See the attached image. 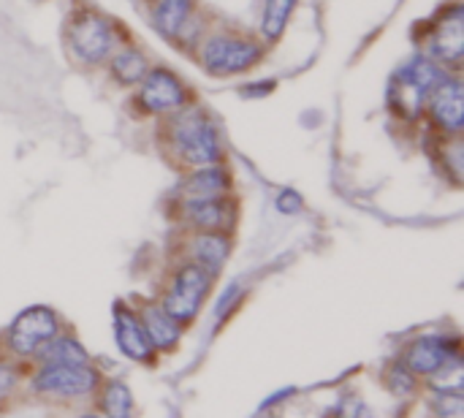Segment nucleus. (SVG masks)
Listing matches in <instances>:
<instances>
[{
	"mask_svg": "<svg viewBox=\"0 0 464 418\" xmlns=\"http://www.w3.org/2000/svg\"><path fill=\"white\" fill-rule=\"evenodd\" d=\"M364 416V405L356 397H345L337 408V418H362Z\"/></svg>",
	"mask_w": 464,
	"mask_h": 418,
	"instance_id": "a878e982",
	"label": "nucleus"
},
{
	"mask_svg": "<svg viewBox=\"0 0 464 418\" xmlns=\"http://www.w3.org/2000/svg\"><path fill=\"white\" fill-rule=\"evenodd\" d=\"M139 101L147 112L169 114V112H177L185 106V87L179 84V79L171 71L155 68V71L144 73Z\"/></svg>",
	"mask_w": 464,
	"mask_h": 418,
	"instance_id": "6e6552de",
	"label": "nucleus"
},
{
	"mask_svg": "<svg viewBox=\"0 0 464 418\" xmlns=\"http://www.w3.org/2000/svg\"><path fill=\"white\" fill-rule=\"evenodd\" d=\"M117 44V33L109 19H103L95 11H82L68 24V46L76 60L92 65L106 57H111Z\"/></svg>",
	"mask_w": 464,
	"mask_h": 418,
	"instance_id": "7ed1b4c3",
	"label": "nucleus"
},
{
	"mask_svg": "<svg viewBox=\"0 0 464 418\" xmlns=\"http://www.w3.org/2000/svg\"><path fill=\"white\" fill-rule=\"evenodd\" d=\"M239 299V286H231L223 296H220V302H218V307H215V316L218 318H223V316H228V310H231V305Z\"/></svg>",
	"mask_w": 464,
	"mask_h": 418,
	"instance_id": "bb28decb",
	"label": "nucleus"
},
{
	"mask_svg": "<svg viewBox=\"0 0 464 418\" xmlns=\"http://www.w3.org/2000/svg\"><path fill=\"white\" fill-rule=\"evenodd\" d=\"M430 54L435 63L457 65L464 57V11L462 5H454L446 11L438 22V27L430 35Z\"/></svg>",
	"mask_w": 464,
	"mask_h": 418,
	"instance_id": "9d476101",
	"label": "nucleus"
},
{
	"mask_svg": "<svg viewBox=\"0 0 464 418\" xmlns=\"http://www.w3.org/2000/svg\"><path fill=\"white\" fill-rule=\"evenodd\" d=\"M435 408H438L440 418H464L462 397L459 394H440Z\"/></svg>",
	"mask_w": 464,
	"mask_h": 418,
	"instance_id": "b1692460",
	"label": "nucleus"
},
{
	"mask_svg": "<svg viewBox=\"0 0 464 418\" xmlns=\"http://www.w3.org/2000/svg\"><path fill=\"white\" fill-rule=\"evenodd\" d=\"M114 340H117L120 351L133 362H147L152 356V343H150L141 321L122 305L114 307Z\"/></svg>",
	"mask_w": 464,
	"mask_h": 418,
	"instance_id": "f8f14e48",
	"label": "nucleus"
},
{
	"mask_svg": "<svg viewBox=\"0 0 464 418\" xmlns=\"http://www.w3.org/2000/svg\"><path fill=\"white\" fill-rule=\"evenodd\" d=\"M459 356V340L457 337H446V335H430V337H419L408 354H405V367L413 375H432L438 367H443L446 362Z\"/></svg>",
	"mask_w": 464,
	"mask_h": 418,
	"instance_id": "1a4fd4ad",
	"label": "nucleus"
},
{
	"mask_svg": "<svg viewBox=\"0 0 464 418\" xmlns=\"http://www.w3.org/2000/svg\"><path fill=\"white\" fill-rule=\"evenodd\" d=\"M14 384H16L14 370H11V367H5V365H0V397H5V394L14 389Z\"/></svg>",
	"mask_w": 464,
	"mask_h": 418,
	"instance_id": "cd10ccee",
	"label": "nucleus"
},
{
	"mask_svg": "<svg viewBox=\"0 0 464 418\" xmlns=\"http://www.w3.org/2000/svg\"><path fill=\"white\" fill-rule=\"evenodd\" d=\"M190 16H193V0H160L155 8V27L166 38H177L185 33Z\"/></svg>",
	"mask_w": 464,
	"mask_h": 418,
	"instance_id": "f3484780",
	"label": "nucleus"
},
{
	"mask_svg": "<svg viewBox=\"0 0 464 418\" xmlns=\"http://www.w3.org/2000/svg\"><path fill=\"white\" fill-rule=\"evenodd\" d=\"M35 354H41L44 365H87V354L73 337H52Z\"/></svg>",
	"mask_w": 464,
	"mask_h": 418,
	"instance_id": "a211bd4d",
	"label": "nucleus"
},
{
	"mask_svg": "<svg viewBox=\"0 0 464 418\" xmlns=\"http://www.w3.org/2000/svg\"><path fill=\"white\" fill-rule=\"evenodd\" d=\"M141 326H144L152 348L169 351L179 343V324L163 307H147L141 313Z\"/></svg>",
	"mask_w": 464,
	"mask_h": 418,
	"instance_id": "dca6fc26",
	"label": "nucleus"
},
{
	"mask_svg": "<svg viewBox=\"0 0 464 418\" xmlns=\"http://www.w3.org/2000/svg\"><path fill=\"white\" fill-rule=\"evenodd\" d=\"M185 218L198 231H223L231 223V207L220 196L215 199H185Z\"/></svg>",
	"mask_w": 464,
	"mask_h": 418,
	"instance_id": "ddd939ff",
	"label": "nucleus"
},
{
	"mask_svg": "<svg viewBox=\"0 0 464 418\" xmlns=\"http://www.w3.org/2000/svg\"><path fill=\"white\" fill-rule=\"evenodd\" d=\"M209 272L201 269L198 264L182 267L163 299V310L177 321V324H188L196 318L207 291H209Z\"/></svg>",
	"mask_w": 464,
	"mask_h": 418,
	"instance_id": "39448f33",
	"label": "nucleus"
},
{
	"mask_svg": "<svg viewBox=\"0 0 464 418\" xmlns=\"http://www.w3.org/2000/svg\"><path fill=\"white\" fill-rule=\"evenodd\" d=\"M386 381H389L392 394H397V397H408V394L416 389V378H413V373L405 367V362H397V365L389 370Z\"/></svg>",
	"mask_w": 464,
	"mask_h": 418,
	"instance_id": "5701e85b",
	"label": "nucleus"
},
{
	"mask_svg": "<svg viewBox=\"0 0 464 418\" xmlns=\"http://www.w3.org/2000/svg\"><path fill=\"white\" fill-rule=\"evenodd\" d=\"M443 71L440 63H435L432 57H413L411 63H405L400 68V73L392 82V103L402 117H416L424 106L430 92L443 82Z\"/></svg>",
	"mask_w": 464,
	"mask_h": 418,
	"instance_id": "f03ea898",
	"label": "nucleus"
},
{
	"mask_svg": "<svg viewBox=\"0 0 464 418\" xmlns=\"http://www.w3.org/2000/svg\"><path fill=\"white\" fill-rule=\"evenodd\" d=\"M169 144H171V150L177 152L179 160H185L188 166H196V169L212 166L223 155L215 125L196 106L177 109V114H174V120L169 125Z\"/></svg>",
	"mask_w": 464,
	"mask_h": 418,
	"instance_id": "f257e3e1",
	"label": "nucleus"
},
{
	"mask_svg": "<svg viewBox=\"0 0 464 418\" xmlns=\"http://www.w3.org/2000/svg\"><path fill=\"white\" fill-rule=\"evenodd\" d=\"M430 114L438 128L446 133H459L464 128V87L459 79L446 76L432 92H430Z\"/></svg>",
	"mask_w": 464,
	"mask_h": 418,
	"instance_id": "9b49d317",
	"label": "nucleus"
},
{
	"mask_svg": "<svg viewBox=\"0 0 464 418\" xmlns=\"http://www.w3.org/2000/svg\"><path fill=\"white\" fill-rule=\"evenodd\" d=\"M57 337V316L49 307H27L16 316L8 332V345L19 356L35 354L44 343Z\"/></svg>",
	"mask_w": 464,
	"mask_h": 418,
	"instance_id": "423d86ee",
	"label": "nucleus"
},
{
	"mask_svg": "<svg viewBox=\"0 0 464 418\" xmlns=\"http://www.w3.org/2000/svg\"><path fill=\"white\" fill-rule=\"evenodd\" d=\"M111 73L122 84H136L147 73V60L139 49H120L111 54Z\"/></svg>",
	"mask_w": 464,
	"mask_h": 418,
	"instance_id": "aec40b11",
	"label": "nucleus"
},
{
	"mask_svg": "<svg viewBox=\"0 0 464 418\" xmlns=\"http://www.w3.org/2000/svg\"><path fill=\"white\" fill-rule=\"evenodd\" d=\"M261 57V46L250 38H239V35H212L204 49H201V63L209 73L215 76H231V73H242L247 68H253Z\"/></svg>",
	"mask_w": 464,
	"mask_h": 418,
	"instance_id": "20e7f679",
	"label": "nucleus"
},
{
	"mask_svg": "<svg viewBox=\"0 0 464 418\" xmlns=\"http://www.w3.org/2000/svg\"><path fill=\"white\" fill-rule=\"evenodd\" d=\"M82 418H101V416H82Z\"/></svg>",
	"mask_w": 464,
	"mask_h": 418,
	"instance_id": "c85d7f7f",
	"label": "nucleus"
},
{
	"mask_svg": "<svg viewBox=\"0 0 464 418\" xmlns=\"http://www.w3.org/2000/svg\"><path fill=\"white\" fill-rule=\"evenodd\" d=\"M464 386V370H462V356L446 362L443 367H438L432 373V389L438 394H459Z\"/></svg>",
	"mask_w": 464,
	"mask_h": 418,
	"instance_id": "412c9836",
	"label": "nucleus"
},
{
	"mask_svg": "<svg viewBox=\"0 0 464 418\" xmlns=\"http://www.w3.org/2000/svg\"><path fill=\"white\" fill-rule=\"evenodd\" d=\"M226 190H228V174L218 163L196 169L182 185L185 199H215L223 196Z\"/></svg>",
	"mask_w": 464,
	"mask_h": 418,
	"instance_id": "2eb2a0df",
	"label": "nucleus"
},
{
	"mask_svg": "<svg viewBox=\"0 0 464 418\" xmlns=\"http://www.w3.org/2000/svg\"><path fill=\"white\" fill-rule=\"evenodd\" d=\"M228 239L220 231H201L193 242H190V253L196 258V264L201 269H207L209 275H218L228 258Z\"/></svg>",
	"mask_w": 464,
	"mask_h": 418,
	"instance_id": "4468645a",
	"label": "nucleus"
},
{
	"mask_svg": "<svg viewBox=\"0 0 464 418\" xmlns=\"http://www.w3.org/2000/svg\"><path fill=\"white\" fill-rule=\"evenodd\" d=\"M277 209H280L283 215H294V212H299V209H302V196H299V193H294V190H283V193L277 196Z\"/></svg>",
	"mask_w": 464,
	"mask_h": 418,
	"instance_id": "393cba45",
	"label": "nucleus"
},
{
	"mask_svg": "<svg viewBox=\"0 0 464 418\" xmlns=\"http://www.w3.org/2000/svg\"><path fill=\"white\" fill-rule=\"evenodd\" d=\"M103 411L109 418H130V411H133V397L128 392L125 384H117L111 381L106 386V394H103Z\"/></svg>",
	"mask_w": 464,
	"mask_h": 418,
	"instance_id": "4be33fe9",
	"label": "nucleus"
},
{
	"mask_svg": "<svg viewBox=\"0 0 464 418\" xmlns=\"http://www.w3.org/2000/svg\"><path fill=\"white\" fill-rule=\"evenodd\" d=\"M299 0H264V14H261V35L266 41H277L285 33V24L294 14Z\"/></svg>",
	"mask_w": 464,
	"mask_h": 418,
	"instance_id": "6ab92c4d",
	"label": "nucleus"
},
{
	"mask_svg": "<svg viewBox=\"0 0 464 418\" xmlns=\"http://www.w3.org/2000/svg\"><path fill=\"white\" fill-rule=\"evenodd\" d=\"M98 384V373L87 365H46L35 381L33 389L41 394H57V397H82L90 394Z\"/></svg>",
	"mask_w": 464,
	"mask_h": 418,
	"instance_id": "0eeeda50",
	"label": "nucleus"
}]
</instances>
